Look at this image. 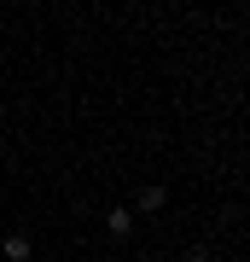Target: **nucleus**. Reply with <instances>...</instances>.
Wrapping results in <instances>:
<instances>
[{
    "mask_svg": "<svg viewBox=\"0 0 250 262\" xmlns=\"http://www.w3.org/2000/svg\"><path fill=\"white\" fill-rule=\"evenodd\" d=\"M105 227H111L117 239H128V233H134V210H128V204H117L111 215H105Z\"/></svg>",
    "mask_w": 250,
    "mask_h": 262,
    "instance_id": "obj_1",
    "label": "nucleus"
},
{
    "mask_svg": "<svg viewBox=\"0 0 250 262\" xmlns=\"http://www.w3.org/2000/svg\"><path fill=\"white\" fill-rule=\"evenodd\" d=\"M29 256H35V251H29V239H24V233H12L6 245H0V262H29Z\"/></svg>",
    "mask_w": 250,
    "mask_h": 262,
    "instance_id": "obj_2",
    "label": "nucleus"
},
{
    "mask_svg": "<svg viewBox=\"0 0 250 262\" xmlns=\"http://www.w3.org/2000/svg\"><path fill=\"white\" fill-rule=\"evenodd\" d=\"M163 204H169V192H163V187H146V192H140V210H146V215H157Z\"/></svg>",
    "mask_w": 250,
    "mask_h": 262,
    "instance_id": "obj_3",
    "label": "nucleus"
},
{
    "mask_svg": "<svg viewBox=\"0 0 250 262\" xmlns=\"http://www.w3.org/2000/svg\"><path fill=\"white\" fill-rule=\"evenodd\" d=\"M186 262H210V251H192V256H186Z\"/></svg>",
    "mask_w": 250,
    "mask_h": 262,
    "instance_id": "obj_4",
    "label": "nucleus"
}]
</instances>
